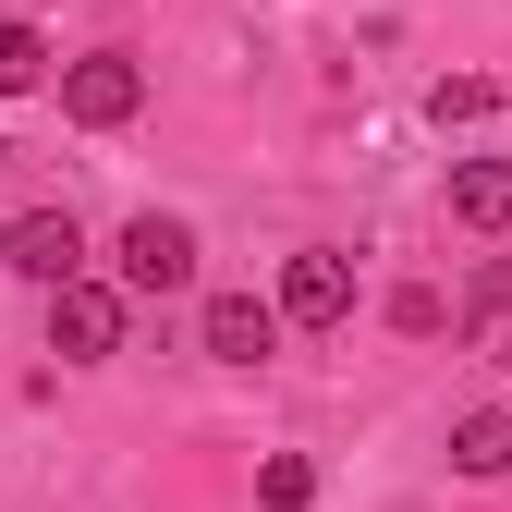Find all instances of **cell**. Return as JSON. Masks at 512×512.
Returning <instances> with one entry per match:
<instances>
[{
    "label": "cell",
    "instance_id": "6da1fadb",
    "mask_svg": "<svg viewBox=\"0 0 512 512\" xmlns=\"http://www.w3.org/2000/svg\"><path fill=\"white\" fill-rule=\"evenodd\" d=\"M135 110H147V61H135V49H86V61H61V122L122 135Z\"/></svg>",
    "mask_w": 512,
    "mask_h": 512
},
{
    "label": "cell",
    "instance_id": "7a4b0ae2",
    "mask_svg": "<svg viewBox=\"0 0 512 512\" xmlns=\"http://www.w3.org/2000/svg\"><path fill=\"white\" fill-rule=\"evenodd\" d=\"M110 256H122V293H183V281H196V220H171V208H135Z\"/></svg>",
    "mask_w": 512,
    "mask_h": 512
},
{
    "label": "cell",
    "instance_id": "3957f363",
    "mask_svg": "<svg viewBox=\"0 0 512 512\" xmlns=\"http://www.w3.org/2000/svg\"><path fill=\"white\" fill-rule=\"evenodd\" d=\"M281 293H208V317H196V342H208V366H269L281 354Z\"/></svg>",
    "mask_w": 512,
    "mask_h": 512
},
{
    "label": "cell",
    "instance_id": "277c9868",
    "mask_svg": "<svg viewBox=\"0 0 512 512\" xmlns=\"http://www.w3.org/2000/svg\"><path fill=\"white\" fill-rule=\"evenodd\" d=\"M281 317H293V330H342V317H354V256L342 244L281 256Z\"/></svg>",
    "mask_w": 512,
    "mask_h": 512
},
{
    "label": "cell",
    "instance_id": "5b68a950",
    "mask_svg": "<svg viewBox=\"0 0 512 512\" xmlns=\"http://www.w3.org/2000/svg\"><path fill=\"white\" fill-rule=\"evenodd\" d=\"M49 354H61V366L122 354V293H110V281H61V293H49Z\"/></svg>",
    "mask_w": 512,
    "mask_h": 512
},
{
    "label": "cell",
    "instance_id": "8992f818",
    "mask_svg": "<svg viewBox=\"0 0 512 512\" xmlns=\"http://www.w3.org/2000/svg\"><path fill=\"white\" fill-rule=\"evenodd\" d=\"M13 269H25L37 293L86 281V220H74V208H37V220H13Z\"/></svg>",
    "mask_w": 512,
    "mask_h": 512
},
{
    "label": "cell",
    "instance_id": "52a82bcc",
    "mask_svg": "<svg viewBox=\"0 0 512 512\" xmlns=\"http://www.w3.org/2000/svg\"><path fill=\"white\" fill-rule=\"evenodd\" d=\"M452 220L464 232H512V159H452Z\"/></svg>",
    "mask_w": 512,
    "mask_h": 512
},
{
    "label": "cell",
    "instance_id": "ba28073f",
    "mask_svg": "<svg viewBox=\"0 0 512 512\" xmlns=\"http://www.w3.org/2000/svg\"><path fill=\"white\" fill-rule=\"evenodd\" d=\"M452 476H512V403L452 415Z\"/></svg>",
    "mask_w": 512,
    "mask_h": 512
},
{
    "label": "cell",
    "instance_id": "9c48e42d",
    "mask_svg": "<svg viewBox=\"0 0 512 512\" xmlns=\"http://www.w3.org/2000/svg\"><path fill=\"white\" fill-rule=\"evenodd\" d=\"M49 61H61V49H49L25 13H0V98H37V86H49Z\"/></svg>",
    "mask_w": 512,
    "mask_h": 512
},
{
    "label": "cell",
    "instance_id": "30bf717a",
    "mask_svg": "<svg viewBox=\"0 0 512 512\" xmlns=\"http://www.w3.org/2000/svg\"><path fill=\"white\" fill-rule=\"evenodd\" d=\"M500 110V74H439L427 86V122H439V135H464V122H488Z\"/></svg>",
    "mask_w": 512,
    "mask_h": 512
},
{
    "label": "cell",
    "instance_id": "8fae6325",
    "mask_svg": "<svg viewBox=\"0 0 512 512\" xmlns=\"http://www.w3.org/2000/svg\"><path fill=\"white\" fill-rule=\"evenodd\" d=\"M256 500H269V512H305L317 500V464L305 452H269V464H256Z\"/></svg>",
    "mask_w": 512,
    "mask_h": 512
},
{
    "label": "cell",
    "instance_id": "7c38bea8",
    "mask_svg": "<svg viewBox=\"0 0 512 512\" xmlns=\"http://www.w3.org/2000/svg\"><path fill=\"white\" fill-rule=\"evenodd\" d=\"M512 317V256H488V269L464 281V330H500Z\"/></svg>",
    "mask_w": 512,
    "mask_h": 512
},
{
    "label": "cell",
    "instance_id": "4fadbf2b",
    "mask_svg": "<svg viewBox=\"0 0 512 512\" xmlns=\"http://www.w3.org/2000/svg\"><path fill=\"white\" fill-rule=\"evenodd\" d=\"M391 330H403V342H439V330H452V305H439L427 281H403V293H391Z\"/></svg>",
    "mask_w": 512,
    "mask_h": 512
},
{
    "label": "cell",
    "instance_id": "5bb4252c",
    "mask_svg": "<svg viewBox=\"0 0 512 512\" xmlns=\"http://www.w3.org/2000/svg\"><path fill=\"white\" fill-rule=\"evenodd\" d=\"M0 269H13V220H0Z\"/></svg>",
    "mask_w": 512,
    "mask_h": 512
}]
</instances>
